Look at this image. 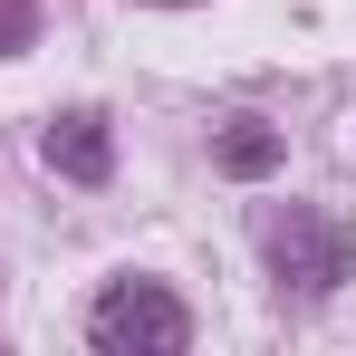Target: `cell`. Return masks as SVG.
<instances>
[{"instance_id":"6da1fadb","label":"cell","mask_w":356,"mask_h":356,"mask_svg":"<svg viewBox=\"0 0 356 356\" xmlns=\"http://www.w3.org/2000/svg\"><path fill=\"white\" fill-rule=\"evenodd\" d=\"M87 347L97 356H183L193 347V308L164 280H116L87 308Z\"/></svg>"},{"instance_id":"7a4b0ae2","label":"cell","mask_w":356,"mask_h":356,"mask_svg":"<svg viewBox=\"0 0 356 356\" xmlns=\"http://www.w3.org/2000/svg\"><path fill=\"white\" fill-rule=\"evenodd\" d=\"M260 260H270V280L289 298H327V289H347V270H356V232L337 212H280L260 232Z\"/></svg>"},{"instance_id":"3957f363","label":"cell","mask_w":356,"mask_h":356,"mask_svg":"<svg viewBox=\"0 0 356 356\" xmlns=\"http://www.w3.org/2000/svg\"><path fill=\"white\" fill-rule=\"evenodd\" d=\"M49 164H58L67 183H106V174H116V135H106V116H87V106L58 116V125H49Z\"/></svg>"},{"instance_id":"277c9868","label":"cell","mask_w":356,"mask_h":356,"mask_svg":"<svg viewBox=\"0 0 356 356\" xmlns=\"http://www.w3.org/2000/svg\"><path fill=\"white\" fill-rule=\"evenodd\" d=\"M280 154H289V145H280V125H260V116L222 125V145H212V164H222L232 183H260V174H280Z\"/></svg>"},{"instance_id":"5b68a950","label":"cell","mask_w":356,"mask_h":356,"mask_svg":"<svg viewBox=\"0 0 356 356\" xmlns=\"http://www.w3.org/2000/svg\"><path fill=\"white\" fill-rule=\"evenodd\" d=\"M29 39H39V10H29V0H10V10H0V58H10V49H29Z\"/></svg>"},{"instance_id":"8992f818","label":"cell","mask_w":356,"mask_h":356,"mask_svg":"<svg viewBox=\"0 0 356 356\" xmlns=\"http://www.w3.org/2000/svg\"><path fill=\"white\" fill-rule=\"evenodd\" d=\"M164 10H183V0H164Z\"/></svg>"}]
</instances>
